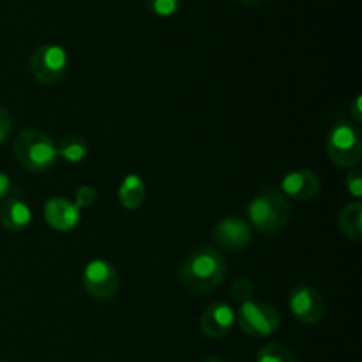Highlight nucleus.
Masks as SVG:
<instances>
[{
  "instance_id": "f257e3e1",
  "label": "nucleus",
  "mask_w": 362,
  "mask_h": 362,
  "mask_svg": "<svg viewBox=\"0 0 362 362\" xmlns=\"http://www.w3.org/2000/svg\"><path fill=\"white\" fill-rule=\"evenodd\" d=\"M226 276V260L221 251L200 246L191 251L180 267V285L189 293H209L218 288Z\"/></svg>"
},
{
  "instance_id": "f03ea898",
  "label": "nucleus",
  "mask_w": 362,
  "mask_h": 362,
  "mask_svg": "<svg viewBox=\"0 0 362 362\" xmlns=\"http://www.w3.org/2000/svg\"><path fill=\"white\" fill-rule=\"evenodd\" d=\"M14 156L18 163L32 173L48 172L59 159L55 141L35 127H27L18 134L14 140Z\"/></svg>"
},
{
  "instance_id": "7ed1b4c3",
  "label": "nucleus",
  "mask_w": 362,
  "mask_h": 362,
  "mask_svg": "<svg viewBox=\"0 0 362 362\" xmlns=\"http://www.w3.org/2000/svg\"><path fill=\"white\" fill-rule=\"evenodd\" d=\"M247 216L258 232L271 235L281 232L288 225L292 211L285 194L276 189H265L250 202Z\"/></svg>"
},
{
  "instance_id": "20e7f679",
  "label": "nucleus",
  "mask_w": 362,
  "mask_h": 362,
  "mask_svg": "<svg viewBox=\"0 0 362 362\" xmlns=\"http://www.w3.org/2000/svg\"><path fill=\"white\" fill-rule=\"evenodd\" d=\"M327 154L339 168H356L362 159V136L356 124L339 122L327 136Z\"/></svg>"
},
{
  "instance_id": "39448f33",
  "label": "nucleus",
  "mask_w": 362,
  "mask_h": 362,
  "mask_svg": "<svg viewBox=\"0 0 362 362\" xmlns=\"http://www.w3.org/2000/svg\"><path fill=\"white\" fill-rule=\"evenodd\" d=\"M235 322L244 334L255 336V338L274 334L281 325V318H279V313L274 310V306L253 299L240 304L235 313Z\"/></svg>"
},
{
  "instance_id": "423d86ee",
  "label": "nucleus",
  "mask_w": 362,
  "mask_h": 362,
  "mask_svg": "<svg viewBox=\"0 0 362 362\" xmlns=\"http://www.w3.org/2000/svg\"><path fill=\"white\" fill-rule=\"evenodd\" d=\"M69 59L67 52L59 45H41L30 57L32 76L41 85H57L67 73Z\"/></svg>"
},
{
  "instance_id": "0eeeda50",
  "label": "nucleus",
  "mask_w": 362,
  "mask_h": 362,
  "mask_svg": "<svg viewBox=\"0 0 362 362\" xmlns=\"http://www.w3.org/2000/svg\"><path fill=\"white\" fill-rule=\"evenodd\" d=\"M83 288L92 299L95 300H110L117 296L120 288L119 271L113 264L103 258L90 260L83 269L81 274Z\"/></svg>"
},
{
  "instance_id": "6e6552de",
  "label": "nucleus",
  "mask_w": 362,
  "mask_h": 362,
  "mask_svg": "<svg viewBox=\"0 0 362 362\" xmlns=\"http://www.w3.org/2000/svg\"><path fill=\"white\" fill-rule=\"evenodd\" d=\"M288 308L293 317L306 325H315L324 318L325 300L317 288L310 285H297L288 293Z\"/></svg>"
},
{
  "instance_id": "1a4fd4ad",
  "label": "nucleus",
  "mask_w": 362,
  "mask_h": 362,
  "mask_svg": "<svg viewBox=\"0 0 362 362\" xmlns=\"http://www.w3.org/2000/svg\"><path fill=\"white\" fill-rule=\"evenodd\" d=\"M214 243L221 247L223 251L230 253H239L244 247L250 246L251 243V226L246 219L239 216H230V218L221 219L212 230Z\"/></svg>"
},
{
  "instance_id": "9d476101",
  "label": "nucleus",
  "mask_w": 362,
  "mask_h": 362,
  "mask_svg": "<svg viewBox=\"0 0 362 362\" xmlns=\"http://www.w3.org/2000/svg\"><path fill=\"white\" fill-rule=\"evenodd\" d=\"M233 324H235V311L225 300L211 304L207 310L202 313L200 327L207 338L211 339H221L232 331Z\"/></svg>"
},
{
  "instance_id": "9b49d317",
  "label": "nucleus",
  "mask_w": 362,
  "mask_h": 362,
  "mask_svg": "<svg viewBox=\"0 0 362 362\" xmlns=\"http://www.w3.org/2000/svg\"><path fill=\"white\" fill-rule=\"evenodd\" d=\"M45 219L49 228L57 232H71L78 226L81 216L80 209L64 197H52L45 204Z\"/></svg>"
},
{
  "instance_id": "f8f14e48",
  "label": "nucleus",
  "mask_w": 362,
  "mask_h": 362,
  "mask_svg": "<svg viewBox=\"0 0 362 362\" xmlns=\"http://www.w3.org/2000/svg\"><path fill=\"white\" fill-rule=\"evenodd\" d=\"M281 189L292 200H313L320 191V179L311 170H296V172H290L288 175H285Z\"/></svg>"
},
{
  "instance_id": "ddd939ff",
  "label": "nucleus",
  "mask_w": 362,
  "mask_h": 362,
  "mask_svg": "<svg viewBox=\"0 0 362 362\" xmlns=\"http://www.w3.org/2000/svg\"><path fill=\"white\" fill-rule=\"evenodd\" d=\"M32 212L21 197H9L0 202V225L11 232H20L30 225Z\"/></svg>"
},
{
  "instance_id": "4468645a",
  "label": "nucleus",
  "mask_w": 362,
  "mask_h": 362,
  "mask_svg": "<svg viewBox=\"0 0 362 362\" xmlns=\"http://www.w3.org/2000/svg\"><path fill=\"white\" fill-rule=\"evenodd\" d=\"M145 194H147V186L140 175L131 173L124 177L119 186V202L126 211H136L144 204Z\"/></svg>"
},
{
  "instance_id": "2eb2a0df",
  "label": "nucleus",
  "mask_w": 362,
  "mask_h": 362,
  "mask_svg": "<svg viewBox=\"0 0 362 362\" xmlns=\"http://www.w3.org/2000/svg\"><path fill=\"white\" fill-rule=\"evenodd\" d=\"M339 230L346 239L359 243L362 240V204L359 200L350 202L339 212Z\"/></svg>"
},
{
  "instance_id": "dca6fc26",
  "label": "nucleus",
  "mask_w": 362,
  "mask_h": 362,
  "mask_svg": "<svg viewBox=\"0 0 362 362\" xmlns=\"http://www.w3.org/2000/svg\"><path fill=\"white\" fill-rule=\"evenodd\" d=\"M57 154L69 163H80L87 158L88 144L81 136L71 134L60 140V144L57 145Z\"/></svg>"
},
{
  "instance_id": "f3484780",
  "label": "nucleus",
  "mask_w": 362,
  "mask_h": 362,
  "mask_svg": "<svg viewBox=\"0 0 362 362\" xmlns=\"http://www.w3.org/2000/svg\"><path fill=\"white\" fill-rule=\"evenodd\" d=\"M257 362H297L292 349L281 343H269L258 350Z\"/></svg>"
},
{
  "instance_id": "a211bd4d",
  "label": "nucleus",
  "mask_w": 362,
  "mask_h": 362,
  "mask_svg": "<svg viewBox=\"0 0 362 362\" xmlns=\"http://www.w3.org/2000/svg\"><path fill=\"white\" fill-rule=\"evenodd\" d=\"M230 296H232V299L239 300L240 304L247 303V300L253 299L255 296L253 283L246 278L235 279V281L232 283V286H230Z\"/></svg>"
},
{
  "instance_id": "6ab92c4d",
  "label": "nucleus",
  "mask_w": 362,
  "mask_h": 362,
  "mask_svg": "<svg viewBox=\"0 0 362 362\" xmlns=\"http://www.w3.org/2000/svg\"><path fill=\"white\" fill-rule=\"evenodd\" d=\"M148 9L156 14V16L168 18L173 16L177 11L182 6V0H147Z\"/></svg>"
},
{
  "instance_id": "aec40b11",
  "label": "nucleus",
  "mask_w": 362,
  "mask_h": 362,
  "mask_svg": "<svg viewBox=\"0 0 362 362\" xmlns=\"http://www.w3.org/2000/svg\"><path fill=\"white\" fill-rule=\"evenodd\" d=\"M345 186L349 189V193L352 194L356 200H361L362 198V173L361 168H350L349 173L345 177Z\"/></svg>"
},
{
  "instance_id": "412c9836",
  "label": "nucleus",
  "mask_w": 362,
  "mask_h": 362,
  "mask_svg": "<svg viewBox=\"0 0 362 362\" xmlns=\"http://www.w3.org/2000/svg\"><path fill=\"white\" fill-rule=\"evenodd\" d=\"M95 198H98V191H95L94 187L81 186V187H78L76 193H74V205H76L78 209L90 207V205L95 202Z\"/></svg>"
},
{
  "instance_id": "4be33fe9",
  "label": "nucleus",
  "mask_w": 362,
  "mask_h": 362,
  "mask_svg": "<svg viewBox=\"0 0 362 362\" xmlns=\"http://www.w3.org/2000/svg\"><path fill=\"white\" fill-rule=\"evenodd\" d=\"M11 131H13V119H11L9 112L0 105V145L9 138Z\"/></svg>"
},
{
  "instance_id": "5701e85b",
  "label": "nucleus",
  "mask_w": 362,
  "mask_h": 362,
  "mask_svg": "<svg viewBox=\"0 0 362 362\" xmlns=\"http://www.w3.org/2000/svg\"><path fill=\"white\" fill-rule=\"evenodd\" d=\"M11 191H13V180H11L7 173L0 172V202L6 200L11 194Z\"/></svg>"
},
{
  "instance_id": "b1692460",
  "label": "nucleus",
  "mask_w": 362,
  "mask_h": 362,
  "mask_svg": "<svg viewBox=\"0 0 362 362\" xmlns=\"http://www.w3.org/2000/svg\"><path fill=\"white\" fill-rule=\"evenodd\" d=\"M350 117L356 124L362 122V95H357L352 105H350Z\"/></svg>"
},
{
  "instance_id": "393cba45",
  "label": "nucleus",
  "mask_w": 362,
  "mask_h": 362,
  "mask_svg": "<svg viewBox=\"0 0 362 362\" xmlns=\"http://www.w3.org/2000/svg\"><path fill=\"white\" fill-rule=\"evenodd\" d=\"M240 4H246V6H258V4L265 2V0H237Z\"/></svg>"
},
{
  "instance_id": "a878e982",
  "label": "nucleus",
  "mask_w": 362,
  "mask_h": 362,
  "mask_svg": "<svg viewBox=\"0 0 362 362\" xmlns=\"http://www.w3.org/2000/svg\"><path fill=\"white\" fill-rule=\"evenodd\" d=\"M200 362H225V361H223L221 357H205V359Z\"/></svg>"
},
{
  "instance_id": "bb28decb",
  "label": "nucleus",
  "mask_w": 362,
  "mask_h": 362,
  "mask_svg": "<svg viewBox=\"0 0 362 362\" xmlns=\"http://www.w3.org/2000/svg\"><path fill=\"white\" fill-rule=\"evenodd\" d=\"M0 362H9V361H0Z\"/></svg>"
}]
</instances>
